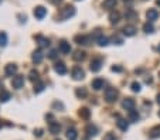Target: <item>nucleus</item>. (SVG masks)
Listing matches in <instances>:
<instances>
[{
  "label": "nucleus",
  "instance_id": "obj_1",
  "mask_svg": "<svg viewBox=\"0 0 160 140\" xmlns=\"http://www.w3.org/2000/svg\"><path fill=\"white\" fill-rule=\"evenodd\" d=\"M118 95H119V92H118L116 88H108L106 91H105V99H106V102L112 104V102L116 101Z\"/></svg>",
  "mask_w": 160,
  "mask_h": 140
},
{
  "label": "nucleus",
  "instance_id": "obj_2",
  "mask_svg": "<svg viewBox=\"0 0 160 140\" xmlns=\"http://www.w3.org/2000/svg\"><path fill=\"white\" fill-rule=\"evenodd\" d=\"M23 85H24V78H23L22 75H14L12 79V86L14 89H20L23 88Z\"/></svg>",
  "mask_w": 160,
  "mask_h": 140
},
{
  "label": "nucleus",
  "instance_id": "obj_3",
  "mask_svg": "<svg viewBox=\"0 0 160 140\" xmlns=\"http://www.w3.org/2000/svg\"><path fill=\"white\" fill-rule=\"evenodd\" d=\"M75 14V7L74 6H65L64 9H62V12H61V17L62 18H70V17H72V16Z\"/></svg>",
  "mask_w": 160,
  "mask_h": 140
},
{
  "label": "nucleus",
  "instance_id": "obj_4",
  "mask_svg": "<svg viewBox=\"0 0 160 140\" xmlns=\"http://www.w3.org/2000/svg\"><path fill=\"white\" fill-rule=\"evenodd\" d=\"M72 78L75 79V81H81V79L85 78V72H84V70L81 67H75L74 70H72Z\"/></svg>",
  "mask_w": 160,
  "mask_h": 140
},
{
  "label": "nucleus",
  "instance_id": "obj_5",
  "mask_svg": "<svg viewBox=\"0 0 160 140\" xmlns=\"http://www.w3.org/2000/svg\"><path fill=\"white\" fill-rule=\"evenodd\" d=\"M47 14V9L43 6H37L36 9H34V17L38 18V20H43L44 17H46Z\"/></svg>",
  "mask_w": 160,
  "mask_h": 140
},
{
  "label": "nucleus",
  "instance_id": "obj_6",
  "mask_svg": "<svg viewBox=\"0 0 160 140\" xmlns=\"http://www.w3.org/2000/svg\"><path fill=\"white\" fill-rule=\"evenodd\" d=\"M135 105H136V102L132 98H126V99H123V102H122V108H125L126 110H133L135 109Z\"/></svg>",
  "mask_w": 160,
  "mask_h": 140
},
{
  "label": "nucleus",
  "instance_id": "obj_7",
  "mask_svg": "<svg viewBox=\"0 0 160 140\" xmlns=\"http://www.w3.org/2000/svg\"><path fill=\"white\" fill-rule=\"evenodd\" d=\"M90 68H91L92 72H98V71L102 68V60L101 58H95V60H92V61H91Z\"/></svg>",
  "mask_w": 160,
  "mask_h": 140
},
{
  "label": "nucleus",
  "instance_id": "obj_8",
  "mask_svg": "<svg viewBox=\"0 0 160 140\" xmlns=\"http://www.w3.org/2000/svg\"><path fill=\"white\" fill-rule=\"evenodd\" d=\"M123 36H126V37H133L136 34V27L135 26H132V24H129V26H125V27H123Z\"/></svg>",
  "mask_w": 160,
  "mask_h": 140
},
{
  "label": "nucleus",
  "instance_id": "obj_9",
  "mask_svg": "<svg viewBox=\"0 0 160 140\" xmlns=\"http://www.w3.org/2000/svg\"><path fill=\"white\" fill-rule=\"evenodd\" d=\"M146 17H148V20L150 23H153L154 20H157V17H159V12H157L156 9H149L148 13H146Z\"/></svg>",
  "mask_w": 160,
  "mask_h": 140
},
{
  "label": "nucleus",
  "instance_id": "obj_10",
  "mask_svg": "<svg viewBox=\"0 0 160 140\" xmlns=\"http://www.w3.org/2000/svg\"><path fill=\"white\" fill-rule=\"evenodd\" d=\"M50 133L52 134H57L60 133V130H61V125H60L58 122H56V120H52V122H50Z\"/></svg>",
  "mask_w": 160,
  "mask_h": 140
},
{
  "label": "nucleus",
  "instance_id": "obj_11",
  "mask_svg": "<svg viewBox=\"0 0 160 140\" xmlns=\"http://www.w3.org/2000/svg\"><path fill=\"white\" fill-rule=\"evenodd\" d=\"M60 51L62 52V54H70L71 52V46L68 41H65V40H62L61 43H60Z\"/></svg>",
  "mask_w": 160,
  "mask_h": 140
},
{
  "label": "nucleus",
  "instance_id": "obj_12",
  "mask_svg": "<svg viewBox=\"0 0 160 140\" xmlns=\"http://www.w3.org/2000/svg\"><path fill=\"white\" fill-rule=\"evenodd\" d=\"M90 37L88 36H77L75 37V41H77V44H80V46H88L90 44Z\"/></svg>",
  "mask_w": 160,
  "mask_h": 140
},
{
  "label": "nucleus",
  "instance_id": "obj_13",
  "mask_svg": "<svg viewBox=\"0 0 160 140\" xmlns=\"http://www.w3.org/2000/svg\"><path fill=\"white\" fill-rule=\"evenodd\" d=\"M119 20H120V13L119 12H116V10H115V12L109 13V22H111L112 24H116Z\"/></svg>",
  "mask_w": 160,
  "mask_h": 140
},
{
  "label": "nucleus",
  "instance_id": "obj_14",
  "mask_svg": "<svg viewBox=\"0 0 160 140\" xmlns=\"http://www.w3.org/2000/svg\"><path fill=\"white\" fill-rule=\"evenodd\" d=\"M54 70H56V72H58L60 75H64V74L67 72V67H65L64 62H57V64L54 65Z\"/></svg>",
  "mask_w": 160,
  "mask_h": 140
},
{
  "label": "nucleus",
  "instance_id": "obj_15",
  "mask_svg": "<svg viewBox=\"0 0 160 140\" xmlns=\"http://www.w3.org/2000/svg\"><path fill=\"white\" fill-rule=\"evenodd\" d=\"M85 132H86V134H88L90 137H94V136L98 134V129H96L95 125H88L86 126V129H85Z\"/></svg>",
  "mask_w": 160,
  "mask_h": 140
},
{
  "label": "nucleus",
  "instance_id": "obj_16",
  "mask_svg": "<svg viewBox=\"0 0 160 140\" xmlns=\"http://www.w3.org/2000/svg\"><path fill=\"white\" fill-rule=\"evenodd\" d=\"M91 85H92V88L95 89V91H99V89L104 88V79H101V78H95V79L92 81V84H91Z\"/></svg>",
  "mask_w": 160,
  "mask_h": 140
},
{
  "label": "nucleus",
  "instance_id": "obj_17",
  "mask_svg": "<svg viewBox=\"0 0 160 140\" xmlns=\"http://www.w3.org/2000/svg\"><path fill=\"white\" fill-rule=\"evenodd\" d=\"M16 72H17V65H14V64L6 65V75L13 76V75H16Z\"/></svg>",
  "mask_w": 160,
  "mask_h": 140
},
{
  "label": "nucleus",
  "instance_id": "obj_18",
  "mask_svg": "<svg viewBox=\"0 0 160 140\" xmlns=\"http://www.w3.org/2000/svg\"><path fill=\"white\" fill-rule=\"evenodd\" d=\"M33 62H36V64H40L41 61H43V58H44V55H43V52L41 51H34L33 52Z\"/></svg>",
  "mask_w": 160,
  "mask_h": 140
},
{
  "label": "nucleus",
  "instance_id": "obj_19",
  "mask_svg": "<svg viewBox=\"0 0 160 140\" xmlns=\"http://www.w3.org/2000/svg\"><path fill=\"white\" fill-rule=\"evenodd\" d=\"M72 58H74V61H84V60H85V52L78 50V51H75L74 54H72Z\"/></svg>",
  "mask_w": 160,
  "mask_h": 140
},
{
  "label": "nucleus",
  "instance_id": "obj_20",
  "mask_svg": "<svg viewBox=\"0 0 160 140\" xmlns=\"http://www.w3.org/2000/svg\"><path fill=\"white\" fill-rule=\"evenodd\" d=\"M118 0H104V3H102V7L104 9H114L116 6Z\"/></svg>",
  "mask_w": 160,
  "mask_h": 140
},
{
  "label": "nucleus",
  "instance_id": "obj_21",
  "mask_svg": "<svg viewBox=\"0 0 160 140\" xmlns=\"http://www.w3.org/2000/svg\"><path fill=\"white\" fill-rule=\"evenodd\" d=\"M116 125H118V128H119L120 130H123V132H126L128 128H129V123H128L125 119H119V120L116 122Z\"/></svg>",
  "mask_w": 160,
  "mask_h": 140
},
{
  "label": "nucleus",
  "instance_id": "obj_22",
  "mask_svg": "<svg viewBox=\"0 0 160 140\" xmlns=\"http://www.w3.org/2000/svg\"><path fill=\"white\" fill-rule=\"evenodd\" d=\"M28 78H30V81H36V82H38L40 81V74H38V71H36V70H31L30 71V74H28Z\"/></svg>",
  "mask_w": 160,
  "mask_h": 140
},
{
  "label": "nucleus",
  "instance_id": "obj_23",
  "mask_svg": "<svg viewBox=\"0 0 160 140\" xmlns=\"http://www.w3.org/2000/svg\"><path fill=\"white\" fill-rule=\"evenodd\" d=\"M36 40L38 41V44H40V47H48L50 46V40L46 38V37H41V36H37L36 37Z\"/></svg>",
  "mask_w": 160,
  "mask_h": 140
},
{
  "label": "nucleus",
  "instance_id": "obj_24",
  "mask_svg": "<svg viewBox=\"0 0 160 140\" xmlns=\"http://www.w3.org/2000/svg\"><path fill=\"white\" fill-rule=\"evenodd\" d=\"M149 136H150L152 139H157V137H160V125L159 126H154V128L150 130Z\"/></svg>",
  "mask_w": 160,
  "mask_h": 140
},
{
  "label": "nucleus",
  "instance_id": "obj_25",
  "mask_svg": "<svg viewBox=\"0 0 160 140\" xmlns=\"http://www.w3.org/2000/svg\"><path fill=\"white\" fill-rule=\"evenodd\" d=\"M78 137V133L75 129H68L67 130V139L68 140H77Z\"/></svg>",
  "mask_w": 160,
  "mask_h": 140
},
{
  "label": "nucleus",
  "instance_id": "obj_26",
  "mask_svg": "<svg viewBox=\"0 0 160 140\" xmlns=\"http://www.w3.org/2000/svg\"><path fill=\"white\" fill-rule=\"evenodd\" d=\"M80 116H81L82 119H90L91 110L88 109V108H81V109H80Z\"/></svg>",
  "mask_w": 160,
  "mask_h": 140
},
{
  "label": "nucleus",
  "instance_id": "obj_27",
  "mask_svg": "<svg viewBox=\"0 0 160 140\" xmlns=\"http://www.w3.org/2000/svg\"><path fill=\"white\" fill-rule=\"evenodd\" d=\"M75 95H77L78 98H81V99H84V98H86L88 92H86L85 88H77V91H75Z\"/></svg>",
  "mask_w": 160,
  "mask_h": 140
},
{
  "label": "nucleus",
  "instance_id": "obj_28",
  "mask_svg": "<svg viewBox=\"0 0 160 140\" xmlns=\"http://www.w3.org/2000/svg\"><path fill=\"white\" fill-rule=\"evenodd\" d=\"M143 30H145V33L152 34L154 31V27H153V24H152L150 22H148V23H145V24H143Z\"/></svg>",
  "mask_w": 160,
  "mask_h": 140
},
{
  "label": "nucleus",
  "instance_id": "obj_29",
  "mask_svg": "<svg viewBox=\"0 0 160 140\" xmlns=\"http://www.w3.org/2000/svg\"><path fill=\"white\" fill-rule=\"evenodd\" d=\"M129 120H132V122H138L139 120V113L138 110H129Z\"/></svg>",
  "mask_w": 160,
  "mask_h": 140
},
{
  "label": "nucleus",
  "instance_id": "obj_30",
  "mask_svg": "<svg viewBox=\"0 0 160 140\" xmlns=\"http://www.w3.org/2000/svg\"><path fill=\"white\" fill-rule=\"evenodd\" d=\"M98 44L101 47H106L109 44V38H108V37H104V36L98 37Z\"/></svg>",
  "mask_w": 160,
  "mask_h": 140
},
{
  "label": "nucleus",
  "instance_id": "obj_31",
  "mask_svg": "<svg viewBox=\"0 0 160 140\" xmlns=\"http://www.w3.org/2000/svg\"><path fill=\"white\" fill-rule=\"evenodd\" d=\"M44 91V84L41 82V81H38L36 85H34V92L36 94H40V92H43Z\"/></svg>",
  "mask_w": 160,
  "mask_h": 140
},
{
  "label": "nucleus",
  "instance_id": "obj_32",
  "mask_svg": "<svg viewBox=\"0 0 160 140\" xmlns=\"http://www.w3.org/2000/svg\"><path fill=\"white\" fill-rule=\"evenodd\" d=\"M10 99V94L6 91H2L0 92V102H7Z\"/></svg>",
  "mask_w": 160,
  "mask_h": 140
},
{
  "label": "nucleus",
  "instance_id": "obj_33",
  "mask_svg": "<svg viewBox=\"0 0 160 140\" xmlns=\"http://www.w3.org/2000/svg\"><path fill=\"white\" fill-rule=\"evenodd\" d=\"M7 44V34L0 33V47H4Z\"/></svg>",
  "mask_w": 160,
  "mask_h": 140
},
{
  "label": "nucleus",
  "instance_id": "obj_34",
  "mask_svg": "<svg viewBox=\"0 0 160 140\" xmlns=\"http://www.w3.org/2000/svg\"><path fill=\"white\" fill-rule=\"evenodd\" d=\"M130 88H132V91L133 92H140V84L139 82H132V85H130Z\"/></svg>",
  "mask_w": 160,
  "mask_h": 140
},
{
  "label": "nucleus",
  "instance_id": "obj_35",
  "mask_svg": "<svg viewBox=\"0 0 160 140\" xmlns=\"http://www.w3.org/2000/svg\"><path fill=\"white\" fill-rule=\"evenodd\" d=\"M104 140H116V136H115L114 133H111V132H109V133H106L104 136Z\"/></svg>",
  "mask_w": 160,
  "mask_h": 140
},
{
  "label": "nucleus",
  "instance_id": "obj_36",
  "mask_svg": "<svg viewBox=\"0 0 160 140\" xmlns=\"http://www.w3.org/2000/svg\"><path fill=\"white\" fill-rule=\"evenodd\" d=\"M57 55H58V51H57V50H51L50 54H48V57L51 58V60H54V58H57Z\"/></svg>",
  "mask_w": 160,
  "mask_h": 140
},
{
  "label": "nucleus",
  "instance_id": "obj_37",
  "mask_svg": "<svg viewBox=\"0 0 160 140\" xmlns=\"http://www.w3.org/2000/svg\"><path fill=\"white\" fill-rule=\"evenodd\" d=\"M43 129H36V130H34V136H37V137H41L43 136Z\"/></svg>",
  "mask_w": 160,
  "mask_h": 140
},
{
  "label": "nucleus",
  "instance_id": "obj_38",
  "mask_svg": "<svg viewBox=\"0 0 160 140\" xmlns=\"http://www.w3.org/2000/svg\"><path fill=\"white\" fill-rule=\"evenodd\" d=\"M112 71H116V72H120V71H122V68H120V67H112Z\"/></svg>",
  "mask_w": 160,
  "mask_h": 140
},
{
  "label": "nucleus",
  "instance_id": "obj_39",
  "mask_svg": "<svg viewBox=\"0 0 160 140\" xmlns=\"http://www.w3.org/2000/svg\"><path fill=\"white\" fill-rule=\"evenodd\" d=\"M152 82V78H146V84H150Z\"/></svg>",
  "mask_w": 160,
  "mask_h": 140
},
{
  "label": "nucleus",
  "instance_id": "obj_40",
  "mask_svg": "<svg viewBox=\"0 0 160 140\" xmlns=\"http://www.w3.org/2000/svg\"><path fill=\"white\" fill-rule=\"evenodd\" d=\"M157 104H159V105H160V94H159V95H157Z\"/></svg>",
  "mask_w": 160,
  "mask_h": 140
},
{
  "label": "nucleus",
  "instance_id": "obj_41",
  "mask_svg": "<svg viewBox=\"0 0 160 140\" xmlns=\"http://www.w3.org/2000/svg\"><path fill=\"white\" fill-rule=\"evenodd\" d=\"M52 2H54L56 4H57V3H61V0H52Z\"/></svg>",
  "mask_w": 160,
  "mask_h": 140
},
{
  "label": "nucleus",
  "instance_id": "obj_42",
  "mask_svg": "<svg viewBox=\"0 0 160 140\" xmlns=\"http://www.w3.org/2000/svg\"><path fill=\"white\" fill-rule=\"evenodd\" d=\"M156 3H157V6H160V0H157V2H156Z\"/></svg>",
  "mask_w": 160,
  "mask_h": 140
},
{
  "label": "nucleus",
  "instance_id": "obj_43",
  "mask_svg": "<svg viewBox=\"0 0 160 140\" xmlns=\"http://www.w3.org/2000/svg\"><path fill=\"white\" fill-rule=\"evenodd\" d=\"M157 50H159V52H160V44H159V48H157Z\"/></svg>",
  "mask_w": 160,
  "mask_h": 140
},
{
  "label": "nucleus",
  "instance_id": "obj_44",
  "mask_svg": "<svg viewBox=\"0 0 160 140\" xmlns=\"http://www.w3.org/2000/svg\"><path fill=\"white\" fill-rule=\"evenodd\" d=\"M0 128H2V120H0Z\"/></svg>",
  "mask_w": 160,
  "mask_h": 140
},
{
  "label": "nucleus",
  "instance_id": "obj_45",
  "mask_svg": "<svg viewBox=\"0 0 160 140\" xmlns=\"http://www.w3.org/2000/svg\"><path fill=\"white\" fill-rule=\"evenodd\" d=\"M159 118H160V110H159Z\"/></svg>",
  "mask_w": 160,
  "mask_h": 140
},
{
  "label": "nucleus",
  "instance_id": "obj_46",
  "mask_svg": "<svg viewBox=\"0 0 160 140\" xmlns=\"http://www.w3.org/2000/svg\"><path fill=\"white\" fill-rule=\"evenodd\" d=\"M0 2H2V0H0Z\"/></svg>",
  "mask_w": 160,
  "mask_h": 140
}]
</instances>
